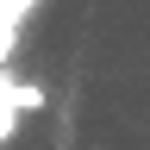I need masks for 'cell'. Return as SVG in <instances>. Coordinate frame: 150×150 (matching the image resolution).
I'll return each mask as SVG.
<instances>
[{
  "instance_id": "obj_1",
  "label": "cell",
  "mask_w": 150,
  "mask_h": 150,
  "mask_svg": "<svg viewBox=\"0 0 150 150\" xmlns=\"http://www.w3.org/2000/svg\"><path fill=\"white\" fill-rule=\"evenodd\" d=\"M31 6H38V0H0V63L13 56V44H19V31H25Z\"/></svg>"
}]
</instances>
